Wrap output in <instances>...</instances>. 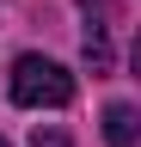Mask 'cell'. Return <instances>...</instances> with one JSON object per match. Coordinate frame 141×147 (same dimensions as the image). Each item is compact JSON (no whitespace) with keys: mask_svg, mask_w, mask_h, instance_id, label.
I'll use <instances>...</instances> for the list:
<instances>
[{"mask_svg":"<svg viewBox=\"0 0 141 147\" xmlns=\"http://www.w3.org/2000/svg\"><path fill=\"white\" fill-rule=\"evenodd\" d=\"M104 141L111 147H135V104H111L104 110Z\"/></svg>","mask_w":141,"mask_h":147,"instance_id":"obj_2","label":"cell"},{"mask_svg":"<svg viewBox=\"0 0 141 147\" xmlns=\"http://www.w3.org/2000/svg\"><path fill=\"white\" fill-rule=\"evenodd\" d=\"M0 147H6V141H0Z\"/></svg>","mask_w":141,"mask_h":147,"instance_id":"obj_5","label":"cell"},{"mask_svg":"<svg viewBox=\"0 0 141 147\" xmlns=\"http://www.w3.org/2000/svg\"><path fill=\"white\" fill-rule=\"evenodd\" d=\"M74 98V74L49 55H19L12 61V104L25 110H61Z\"/></svg>","mask_w":141,"mask_h":147,"instance_id":"obj_1","label":"cell"},{"mask_svg":"<svg viewBox=\"0 0 141 147\" xmlns=\"http://www.w3.org/2000/svg\"><path fill=\"white\" fill-rule=\"evenodd\" d=\"M86 61H92L98 74L111 67V43H104V25H86Z\"/></svg>","mask_w":141,"mask_h":147,"instance_id":"obj_3","label":"cell"},{"mask_svg":"<svg viewBox=\"0 0 141 147\" xmlns=\"http://www.w3.org/2000/svg\"><path fill=\"white\" fill-rule=\"evenodd\" d=\"M37 147H67V135L61 129H37Z\"/></svg>","mask_w":141,"mask_h":147,"instance_id":"obj_4","label":"cell"}]
</instances>
